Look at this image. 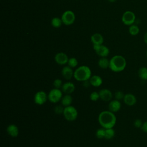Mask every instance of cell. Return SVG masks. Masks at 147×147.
<instances>
[{"mask_svg": "<svg viewBox=\"0 0 147 147\" xmlns=\"http://www.w3.org/2000/svg\"><path fill=\"white\" fill-rule=\"evenodd\" d=\"M63 114L66 120L68 121H74L77 118L78 112L75 107L69 106L64 107Z\"/></svg>", "mask_w": 147, "mask_h": 147, "instance_id": "obj_4", "label": "cell"}, {"mask_svg": "<svg viewBox=\"0 0 147 147\" xmlns=\"http://www.w3.org/2000/svg\"><path fill=\"white\" fill-rule=\"evenodd\" d=\"M136 21L135 14L131 11H126L123 13L122 16V22L128 26L133 25Z\"/></svg>", "mask_w": 147, "mask_h": 147, "instance_id": "obj_6", "label": "cell"}, {"mask_svg": "<svg viewBox=\"0 0 147 147\" xmlns=\"http://www.w3.org/2000/svg\"><path fill=\"white\" fill-rule=\"evenodd\" d=\"M89 80L91 83V85L95 87H99L102 84V82H103L102 78L99 75H96L91 76Z\"/></svg>", "mask_w": 147, "mask_h": 147, "instance_id": "obj_17", "label": "cell"}, {"mask_svg": "<svg viewBox=\"0 0 147 147\" xmlns=\"http://www.w3.org/2000/svg\"><path fill=\"white\" fill-rule=\"evenodd\" d=\"M75 89V84L71 82H67L63 84L61 87V90L65 94H72Z\"/></svg>", "mask_w": 147, "mask_h": 147, "instance_id": "obj_12", "label": "cell"}, {"mask_svg": "<svg viewBox=\"0 0 147 147\" xmlns=\"http://www.w3.org/2000/svg\"><path fill=\"white\" fill-rule=\"evenodd\" d=\"M96 137L99 139H102L105 137V129L103 127L99 128L96 131Z\"/></svg>", "mask_w": 147, "mask_h": 147, "instance_id": "obj_25", "label": "cell"}, {"mask_svg": "<svg viewBox=\"0 0 147 147\" xmlns=\"http://www.w3.org/2000/svg\"><path fill=\"white\" fill-rule=\"evenodd\" d=\"M74 74L72 68L69 66H65L62 68L61 75L66 80L71 79L74 76Z\"/></svg>", "mask_w": 147, "mask_h": 147, "instance_id": "obj_15", "label": "cell"}, {"mask_svg": "<svg viewBox=\"0 0 147 147\" xmlns=\"http://www.w3.org/2000/svg\"><path fill=\"white\" fill-rule=\"evenodd\" d=\"M62 95V91L59 88H54L49 92L48 99L52 103H57L61 99Z\"/></svg>", "mask_w": 147, "mask_h": 147, "instance_id": "obj_5", "label": "cell"}, {"mask_svg": "<svg viewBox=\"0 0 147 147\" xmlns=\"http://www.w3.org/2000/svg\"><path fill=\"white\" fill-rule=\"evenodd\" d=\"M53 85L54 87L56 88H61V87L63 86V83H62L61 80H60V79H55L53 82Z\"/></svg>", "mask_w": 147, "mask_h": 147, "instance_id": "obj_28", "label": "cell"}, {"mask_svg": "<svg viewBox=\"0 0 147 147\" xmlns=\"http://www.w3.org/2000/svg\"><path fill=\"white\" fill-rule=\"evenodd\" d=\"M100 98L103 101H110L113 98V94L111 91L107 88L102 89L99 92Z\"/></svg>", "mask_w": 147, "mask_h": 147, "instance_id": "obj_11", "label": "cell"}, {"mask_svg": "<svg viewBox=\"0 0 147 147\" xmlns=\"http://www.w3.org/2000/svg\"><path fill=\"white\" fill-rule=\"evenodd\" d=\"M91 76V71L87 65H81L74 71V78L79 82L89 80Z\"/></svg>", "mask_w": 147, "mask_h": 147, "instance_id": "obj_3", "label": "cell"}, {"mask_svg": "<svg viewBox=\"0 0 147 147\" xmlns=\"http://www.w3.org/2000/svg\"><path fill=\"white\" fill-rule=\"evenodd\" d=\"M121 107V103L119 100L117 99H114L110 102L108 105L109 110L113 113L118 111Z\"/></svg>", "mask_w": 147, "mask_h": 147, "instance_id": "obj_13", "label": "cell"}, {"mask_svg": "<svg viewBox=\"0 0 147 147\" xmlns=\"http://www.w3.org/2000/svg\"><path fill=\"white\" fill-rule=\"evenodd\" d=\"M82 82H83V86L85 88H88L91 85V83H90L89 80H87L83 81Z\"/></svg>", "mask_w": 147, "mask_h": 147, "instance_id": "obj_33", "label": "cell"}, {"mask_svg": "<svg viewBox=\"0 0 147 147\" xmlns=\"http://www.w3.org/2000/svg\"><path fill=\"white\" fill-rule=\"evenodd\" d=\"M146 56H147V51H146Z\"/></svg>", "mask_w": 147, "mask_h": 147, "instance_id": "obj_36", "label": "cell"}, {"mask_svg": "<svg viewBox=\"0 0 147 147\" xmlns=\"http://www.w3.org/2000/svg\"><path fill=\"white\" fill-rule=\"evenodd\" d=\"M7 133L12 137H17L19 133L18 127L14 124H10L6 128Z\"/></svg>", "mask_w": 147, "mask_h": 147, "instance_id": "obj_16", "label": "cell"}, {"mask_svg": "<svg viewBox=\"0 0 147 147\" xmlns=\"http://www.w3.org/2000/svg\"><path fill=\"white\" fill-rule=\"evenodd\" d=\"M68 66H69L71 68H75L76 67L78 64V60L75 57H71L68 59Z\"/></svg>", "mask_w": 147, "mask_h": 147, "instance_id": "obj_26", "label": "cell"}, {"mask_svg": "<svg viewBox=\"0 0 147 147\" xmlns=\"http://www.w3.org/2000/svg\"><path fill=\"white\" fill-rule=\"evenodd\" d=\"M126 66V59L121 55H115L110 60L109 68L113 72H121L125 69Z\"/></svg>", "mask_w": 147, "mask_h": 147, "instance_id": "obj_2", "label": "cell"}, {"mask_svg": "<svg viewBox=\"0 0 147 147\" xmlns=\"http://www.w3.org/2000/svg\"><path fill=\"white\" fill-rule=\"evenodd\" d=\"M115 136V131L113 128L105 129V138L107 140H110L113 138Z\"/></svg>", "mask_w": 147, "mask_h": 147, "instance_id": "obj_23", "label": "cell"}, {"mask_svg": "<svg viewBox=\"0 0 147 147\" xmlns=\"http://www.w3.org/2000/svg\"><path fill=\"white\" fill-rule=\"evenodd\" d=\"M48 99V95L44 91H37L34 96V101L36 105H42L44 104Z\"/></svg>", "mask_w": 147, "mask_h": 147, "instance_id": "obj_8", "label": "cell"}, {"mask_svg": "<svg viewBox=\"0 0 147 147\" xmlns=\"http://www.w3.org/2000/svg\"><path fill=\"white\" fill-rule=\"evenodd\" d=\"M90 98L92 101L95 102L96 100H98L99 98H100V96H99V92H96V91H93L90 94Z\"/></svg>", "mask_w": 147, "mask_h": 147, "instance_id": "obj_27", "label": "cell"}, {"mask_svg": "<svg viewBox=\"0 0 147 147\" xmlns=\"http://www.w3.org/2000/svg\"><path fill=\"white\" fill-rule=\"evenodd\" d=\"M114 96L115 99H117L118 100H120L121 99H123V98L125 96V95L123 94V92L121 91H117L115 92L114 94Z\"/></svg>", "mask_w": 147, "mask_h": 147, "instance_id": "obj_29", "label": "cell"}, {"mask_svg": "<svg viewBox=\"0 0 147 147\" xmlns=\"http://www.w3.org/2000/svg\"><path fill=\"white\" fill-rule=\"evenodd\" d=\"M68 57L67 55L63 52L57 53L55 56V60L58 64L64 65L68 63Z\"/></svg>", "mask_w": 147, "mask_h": 147, "instance_id": "obj_10", "label": "cell"}, {"mask_svg": "<svg viewBox=\"0 0 147 147\" xmlns=\"http://www.w3.org/2000/svg\"><path fill=\"white\" fill-rule=\"evenodd\" d=\"M64 108L61 105H57L55 107L54 111L57 114H63Z\"/></svg>", "mask_w": 147, "mask_h": 147, "instance_id": "obj_30", "label": "cell"}, {"mask_svg": "<svg viewBox=\"0 0 147 147\" xmlns=\"http://www.w3.org/2000/svg\"><path fill=\"white\" fill-rule=\"evenodd\" d=\"M141 130H142L144 132L147 133V121L143 123L142 126V127H141Z\"/></svg>", "mask_w": 147, "mask_h": 147, "instance_id": "obj_32", "label": "cell"}, {"mask_svg": "<svg viewBox=\"0 0 147 147\" xmlns=\"http://www.w3.org/2000/svg\"><path fill=\"white\" fill-rule=\"evenodd\" d=\"M91 41L94 45H101L103 42V37L99 33H95L91 36Z\"/></svg>", "mask_w": 147, "mask_h": 147, "instance_id": "obj_18", "label": "cell"}, {"mask_svg": "<svg viewBox=\"0 0 147 147\" xmlns=\"http://www.w3.org/2000/svg\"><path fill=\"white\" fill-rule=\"evenodd\" d=\"M144 41L145 42V43L147 45V32L145 33L144 36Z\"/></svg>", "mask_w": 147, "mask_h": 147, "instance_id": "obj_34", "label": "cell"}, {"mask_svg": "<svg viewBox=\"0 0 147 147\" xmlns=\"http://www.w3.org/2000/svg\"><path fill=\"white\" fill-rule=\"evenodd\" d=\"M117 0H109V2H115Z\"/></svg>", "mask_w": 147, "mask_h": 147, "instance_id": "obj_35", "label": "cell"}, {"mask_svg": "<svg viewBox=\"0 0 147 147\" xmlns=\"http://www.w3.org/2000/svg\"><path fill=\"white\" fill-rule=\"evenodd\" d=\"M61 20L63 23L66 25H72L75 20L74 13L71 10H67L62 14Z\"/></svg>", "mask_w": 147, "mask_h": 147, "instance_id": "obj_7", "label": "cell"}, {"mask_svg": "<svg viewBox=\"0 0 147 147\" xmlns=\"http://www.w3.org/2000/svg\"><path fill=\"white\" fill-rule=\"evenodd\" d=\"M129 32L132 36H136L140 32V28L137 25H131L129 28Z\"/></svg>", "mask_w": 147, "mask_h": 147, "instance_id": "obj_22", "label": "cell"}, {"mask_svg": "<svg viewBox=\"0 0 147 147\" xmlns=\"http://www.w3.org/2000/svg\"><path fill=\"white\" fill-rule=\"evenodd\" d=\"M138 74L139 78L142 80H147V68L145 67H141L138 71Z\"/></svg>", "mask_w": 147, "mask_h": 147, "instance_id": "obj_21", "label": "cell"}, {"mask_svg": "<svg viewBox=\"0 0 147 147\" xmlns=\"http://www.w3.org/2000/svg\"><path fill=\"white\" fill-rule=\"evenodd\" d=\"M72 102V97L70 94H65L63 96L61 99V103L62 106L67 107L71 106Z\"/></svg>", "mask_w": 147, "mask_h": 147, "instance_id": "obj_19", "label": "cell"}, {"mask_svg": "<svg viewBox=\"0 0 147 147\" xmlns=\"http://www.w3.org/2000/svg\"><path fill=\"white\" fill-rule=\"evenodd\" d=\"M62 23H63V21L61 20V18L60 19L59 17H54L51 20L52 26L56 28H58L60 27Z\"/></svg>", "mask_w": 147, "mask_h": 147, "instance_id": "obj_24", "label": "cell"}, {"mask_svg": "<svg viewBox=\"0 0 147 147\" xmlns=\"http://www.w3.org/2000/svg\"><path fill=\"white\" fill-rule=\"evenodd\" d=\"M110 60H109L106 57H101L98 61V65L102 69H106L109 68Z\"/></svg>", "mask_w": 147, "mask_h": 147, "instance_id": "obj_20", "label": "cell"}, {"mask_svg": "<svg viewBox=\"0 0 147 147\" xmlns=\"http://www.w3.org/2000/svg\"><path fill=\"white\" fill-rule=\"evenodd\" d=\"M116 121L115 115L110 110L103 111L98 115V122L100 125L105 129L113 128Z\"/></svg>", "mask_w": 147, "mask_h": 147, "instance_id": "obj_1", "label": "cell"}, {"mask_svg": "<svg viewBox=\"0 0 147 147\" xmlns=\"http://www.w3.org/2000/svg\"><path fill=\"white\" fill-rule=\"evenodd\" d=\"M123 102L126 105L131 106L136 103L137 98L134 95L131 93H128L125 95L123 98Z\"/></svg>", "mask_w": 147, "mask_h": 147, "instance_id": "obj_14", "label": "cell"}, {"mask_svg": "<svg viewBox=\"0 0 147 147\" xmlns=\"http://www.w3.org/2000/svg\"><path fill=\"white\" fill-rule=\"evenodd\" d=\"M143 122L141 119H137L134 122V126L137 128H141L142 126Z\"/></svg>", "mask_w": 147, "mask_h": 147, "instance_id": "obj_31", "label": "cell"}, {"mask_svg": "<svg viewBox=\"0 0 147 147\" xmlns=\"http://www.w3.org/2000/svg\"><path fill=\"white\" fill-rule=\"evenodd\" d=\"M94 49L95 51V52H96V53L102 57H106L109 55V48L101 44V45H94Z\"/></svg>", "mask_w": 147, "mask_h": 147, "instance_id": "obj_9", "label": "cell"}]
</instances>
